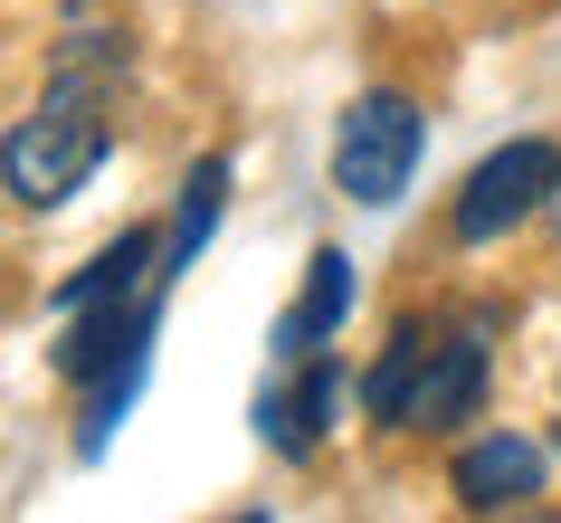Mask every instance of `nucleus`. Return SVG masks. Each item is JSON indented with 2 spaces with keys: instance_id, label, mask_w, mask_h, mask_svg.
Masks as SVG:
<instances>
[{
  "instance_id": "nucleus-10",
  "label": "nucleus",
  "mask_w": 561,
  "mask_h": 523,
  "mask_svg": "<svg viewBox=\"0 0 561 523\" xmlns=\"http://www.w3.org/2000/svg\"><path fill=\"white\" fill-rule=\"evenodd\" d=\"M134 390H144V352H134V362H115V372L87 390V419H77V447H87V457H105V437H115V419L134 409Z\"/></svg>"
},
{
  "instance_id": "nucleus-3",
  "label": "nucleus",
  "mask_w": 561,
  "mask_h": 523,
  "mask_svg": "<svg viewBox=\"0 0 561 523\" xmlns=\"http://www.w3.org/2000/svg\"><path fill=\"white\" fill-rule=\"evenodd\" d=\"M419 144H428V124H419L410 95H390V87L353 95L343 124H333V191L362 209H390L419 172Z\"/></svg>"
},
{
  "instance_id": "nucleus-11",
  "label": "nucleus",
  "mask_w": 561,
  "mask_h": 523,
  "mask_svg": "<svg viewBox=\"0 0 561 523\" xmlns=\"http://www.w3.org/2000/svg\"><path fill=\"white\" fill-rule=\"evenodd\" d=\"M552 229H561V191H552Z\"/></svg>"
},
{
  "instance_id": "nucleus-2",
  "label": "nucleus",
  "mask_w": 561,
  "mask_h": 523,
  "mask_svg": "<svg viewBox=\"0 0 561 523\" xmlns=\"http://www.w3.org/2000/svg\"><path fill=\"white\" fill-rule=\"evenodd\" d=\"M485 362H495L485 352V323H447V333L400 323L390 352L371 362V380H362V409L381 429H447V419H467L485 400Z\"/></svg>"
},
{
  "instance_id": "nucleus-7",
  "label": "nucleus",
  "mask_w": 561,
  "mask_h": 523,
  "mask_svg": "<svg viewBox=\"0 0 561 523\" xmlns=\"http://www.w3.org/2000/svg\"><path fill=\"white\" fill-rule=\"evenodd\" d=\"M333 409H343V362H324V352H314L296 390H266V400H257V429H266V447L314 457V447H324V429H333Z\"/></svg>"
},
{
  "instance_id": "nucleus-1",
  "label": "nucleus",
  "mask_w": 561,
  "mask_h": 523,
  "mask_svg": "<svg viewBox=\"0 0 561 523\" xmlns=\"http://www.w3.org/2000/svg\"><path fill=\"white\" fill-rule=\"evenodd\" d=\"M115 87H124V48L105 30H87L58 58V77L38 87V105L10 124V152L0 162H10V191L30 209H58V201L87 191V172L115 144Z\"/></svg>"
},
{
  "instance_id": "nucleus-5",
  "label": "nucleus",
  "mask_w": 561,
  "mask_h": 523,
  "mask_svg": "<svg viewBox=\"0 0 561 523\" xmlns=\"http://www.w3.org/2000/svg\"><path fill=\"white\" fill-rule=\"evenodd\" d=\"M447 486H457L467 514H514V504H533V494L552 486V457H542V437L495 429V437H476V447H457Z\"/></svg>"
},
{
  "instance_id": "nucleus-4",
  "label": "nucleus",
  "mask_w": 561,
  "mask_h": 523,
  "mask_svg": "<svg viewBox=\"0 0 561 523\" xmlns=\"http://www.w3.org/2000/svg\"><path fill=\"white\" fill-rule=\"evenodd\" d=\"M552 191H561V152L542 144V134H514L504 152H485L467 172V191H457V238L485 248V238L524 229L533 209H552Z\"/></svg>"
},
{
  "instance_id": "nucleus-8",
  "label": "nucleus",
  "mask_w": 561,
  "mask_h": 523,
  "mask_svg": "<svg viewBox=\"0 0 561 523\" xmlns=\"http://www.w3.org/2000/svg\"><path fill=\"white\" fill-rule=\"evenodd\" d=\"M343 315H353V258H343V248H314L296 315L276 323V352H286V362H314V352L343 333Z\"/></svg>"
},
{
  "instance_id": "nucleus-6",
  "label": "nucleus",
  "mask_w": 561,
  "mask_h": 523,
  "mask_svg": "<svg viewBox=\"0 0 561 523\" xmlns=\"http://www.w3.org/2000/svg\"><path fill=\"white\" fill-rule=\"evenodd\" d=\"M152 258H162V248H152V229L105 238V248H95L77 276H58V286H48V315L77 323V315H105V305H134V295H144V266H152Z\"/></svg>"
},
{
  "instance_id": "nucleus-9",
  "label": "nucleus",
  "mask_w": 561,
  "mask_h": 523,
  "mask_svg": "<svg viewBox=\"0 0 561 523\" xmlns=\"http://www.w3.org/2000/svg\"><path fill=\"white\" fill-rule=\"evenodd\" d=\"M219 191H229V162H201V172L181 181V219H172V248H162V276H181V266L209 248V229H219Z\"/></svg>"
}]
</instances>
